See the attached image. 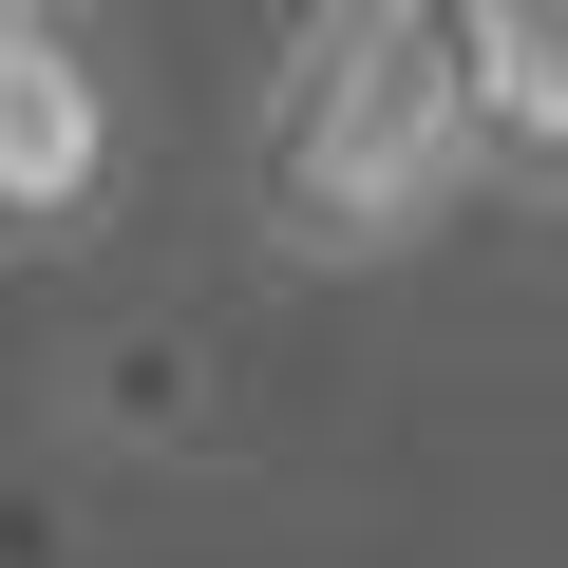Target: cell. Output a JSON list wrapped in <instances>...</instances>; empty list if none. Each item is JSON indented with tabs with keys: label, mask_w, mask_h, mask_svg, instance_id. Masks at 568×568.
<instances>
[{
	"label": "cell",
	"mask_w": 568,
	"mask_h": 568,
	"mask_svg": "<svg viewBox=\"0 0 568 568\" xmlns=\"http://www.w3.org/2000/svg\"><path fill=\"white\" fill-rule=\"evenodd\" d=\"M95 171H114V95H95V58L39 20V0H0V209L58 227Z\"/></svg>",
	"instance_id": "1"
}]
</instances>
